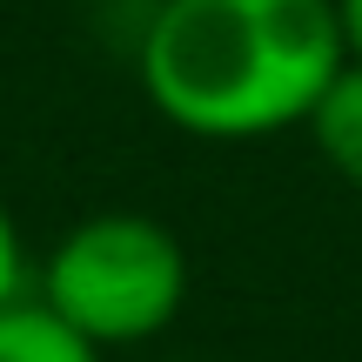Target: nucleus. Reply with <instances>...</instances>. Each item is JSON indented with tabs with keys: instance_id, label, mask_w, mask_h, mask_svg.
Returning a JSON list of instances; mask_svg holds the SVG:
<instances>
[{
	"instance_id": "nucleus-1",
	"label": "nucleus",
	"mask_w": 362,
	"mask_h": 362,
	"mask_svg": "<svg viewBox=\"0 0 362 362\" xmlns=\"http://www.w3.org/2000/svg\"><path fill=\"white\" fill-rule=\"evenodd\" d=\"M342 67L336 0H155L134 40L148 107L194 141L309 128Z\"/></svg>"
},
{
	"instance_id": "nucleus-2",
	"label": "nucleus",
	"mask_w": 362,
	"mask_h": 362,
	"mask_svg": "<svg viewBox=\"0 0 362 362\" xmlns=\"http://www.w3.org/2000/svg\"><path fill=\"white\" fill-rule=\"evenodd\" d=\"M34 302L101 356L155 342L188 302V248L141 208H101L47 248Z\"/></svg>"
},
{
	"instance_id": "nucleus-3",
	"label": "nucleus",
	"mask_w": 362,
	"mask_h": 362,
	"mask_svg": "<svg viewBox=\"0 0 362 362\" xmlns=\"http://www.w3.org/2000/svg\"><path fill=\"white\" fill-rule=\"evenodd\" d=\"M309 141H315V155L329 161L336 181L362 188V61H349L329 81V94L309 115Z\"/></svg>"
},
{
	"instance_id": "nucleus-4",
	"label": "nucleus",
	"mask_w": 362,
	"mask_h": 362,
	"mask_svg": "<svg viewBox=\"0 0 362 362\" xmlns=\"http://www.w3.org/2000/svg\"><path fill=\"white\" fill-rule=\"evenodd\" d=\"M0 362H107V356L27 296L13 309H0Z\"/></svg>"
},
{
	"instance_id": "nucleus-5",
	"label": "nucleus",
	"mask_w": 362,
	"mask_h": 362,
	"mask_svg": "<svg viewBox=\"0 0 362 362\" xmlns=\"http://www.w3.org/2000/svg\"><path fill=\"white\" fill-rule=\"evenodd\" d=\"M27 296H34V262H27L13 208L0 202V309H13V302H27Z\"/></svg>"
},
{
	"instance_id": "nucleus-6",
	"label": "nucleus",
	"mask_w": 362,
	"mask_h": 362,
	"mask_svg": "<svg viewBox=\"0 0 362 362\" xmlns=\"http://www.w3.org/2000/svg\"><path fill=\"white\" fill-rule=\"evenodd\" d=\"M336 21H342V47H349V61H362V0H336Z\"/></svg>"
}]
</instances>
